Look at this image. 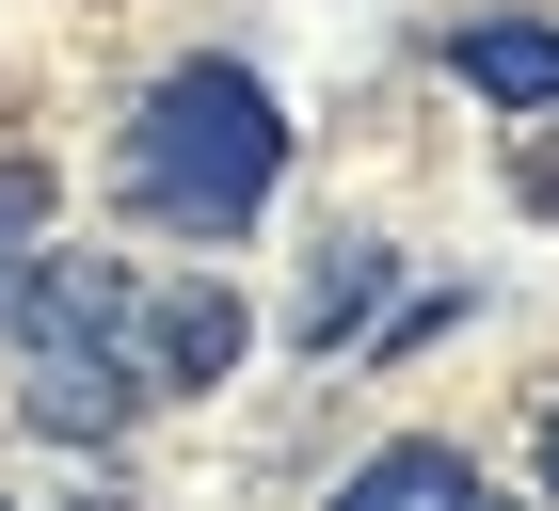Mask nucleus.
<instances>
[{"instance_id": "obj_1", "label": "nucleus", "mask_w": 559, "mask_h": 511, "mask_svg": "<svg viewBox=\"0 0 559 511\" xmlns=\"http://www.w3.org/2000/svg\"><path fill=\"white\" fill-rule=\"evenodd\" d=\"M129 209L144 224H176V240H240V224L272 209V176H288V112H272V81L257 64H176L160 96L129 112Z\"/></svg>"}, {"instance_id": "obj_2", "label": "nucleus", "mask_w": 559, "mask_h": 511, "mask_svg": "<svg viewBox=\"0 0 559 511\" xmlns=\"http://www.w3.org/2000/svg\"><path fill=\"white\" fill-rule=\"evenodd\" d=\"M144 288H129V255H48L33 272V320H16V416L48 431V448H112V431L144 416Z\"/></svg>"}, {"instance_id": "obj_3", "label": "nucleus", "mask_w": 559, "mask_h": 511, "mask_svg": "<svg viewBox=\"0 0 559 511\" xmlns=\"http://www.w3.org/2000/svg\"><path fill=\"white\" fill-rule=\"evenodd\" d=\"M240 288H209V272H176V288H144V336H129V368L160 383V400H192V383H224L240 368Z\"/></svg>"}, {"instance_id": "obj_4", "label": "nucleus", "mask_w": 559, "mask_h": 511, "mask_svg": "<svg viewBox=\"0 0 559 511\" xmlns=\"http://www.w3.org/2000/svg\"><path fill=\"white\" fill-rule=\"evenodd\" d=\"M448 64H464L479 96H512V112H559V33H544V16H464Z\"/></svg>"}, {"instance_id": "obj_5", "label": "nucleus", "mask_w": 559, "mask_h": 511, "mask_svg": "<svg viewBox=\"0 0 559 511\" xmlns=\"http://www.w3.org/2000/svg\"><path fill=\"white\" fill-rule=\"evenodd\" d=\"M464 496H479V479H464V448H431V431L336 479V511H464Z\"/></svg>"}, {"instance_id": "obj_6", "label": "nucleus", "mask_w": 559, "mask_h": 511, "mask_svg": "<svg viewBox=\"0 0 559 511\" xmlns=\"http://www.w3.org/2000/svg\"><path fill=\"white\" fill-rule=\"evenodd\" d=\"M33 272H48V161H0V336L33 320Z\"/></svg>"}, {"instance_id": "obj_7", "label": "nucleus", "mask_w": 559, "mask_h": 511, "mask_svg": "<svg viewBox=\"0 0 559 511\" xmlns=\"http://www.w3.org/2000/svg\"><path fill=\"white\" fill-rule=\"evenodd\" d=\"M384 272H400L384 240H336V255H320V304H304V336H352V320L384 304Z\"/></svg>"}, {"instance_id": "obj_8", "label": "nucleus", "mask_w": 559, "mask_h": 511, "mask_svg": "<svg viewBox=\"0 0 559 511\" xmlns=\"http://www.w3.org/2000/svg\"><path fill=\"white\" fill-rule=\"evenodd\" d=\"M544 496H559V416H544Z\"/></svg>"}, {"instance_id": "obj_9", "label": "nucleus", "mask_w": 559, "mask_h": 511, "mask_svg": "<svg viewBox=\"0 0 559 511\" xmlns=\"http://www.w3.org/2000/svg\"><path fill=\"white\" fill-rule=\"evenodd\" d=\"M464 511H496V496H464Z\"/></svg>"}]
</instances>
